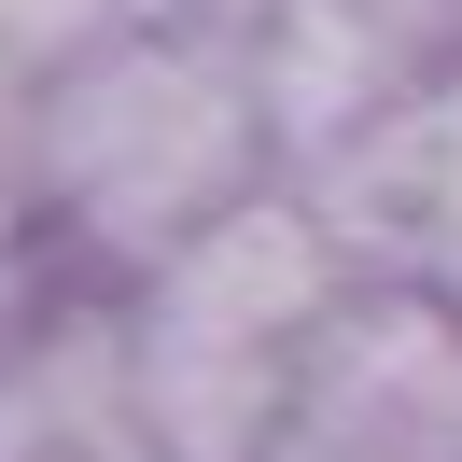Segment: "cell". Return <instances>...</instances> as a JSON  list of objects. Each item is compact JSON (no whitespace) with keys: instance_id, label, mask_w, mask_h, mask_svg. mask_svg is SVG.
<instances>
[{"instance_id":"cell-1","label":"cell","mask_w":462,"mask_h":462,"mask_svg":"<svg viewBox=\"0 0 462 462\" xmlns=\"http://www.w3.org/2000/svg\"><path fill=\"white\" fill-rule=\"evenodd\" d=\"M0 169H14V197H29L42 253H57L70 281L126 294L225 197H253L281 154H266V113H253V85H238L225 42L126 29L113 14L98 42H70L29 85V113L0 126Z\"/></svg>"},{"instance_id":"cell-3","label":"cell","mask_w":462,"mask_h":462,"mask_svg":"<svg viewBox=\"0 0 462 462\" xmlns=\"http://www.w3.org/2000/svg\"><path fill=\"white\" fill-rule=\"evenodd\" d=\"M126 294L169 309V322H210V337H253V350H309L322 309L350 294V253L322 238V210L266 169L253 197H225L169 266H154V281H126Z\"/></svg>"},{"instance_id":"cell-2","label":"cell","mask_w":462,"mask_h":462,"mask_svg":"<svg viewBox=\"0 0 462 462\" xmlns=\"http://www.w3.org/2000/svg\"><path fill=\"white\" fill-rule=\"evenodd\" d=\"M281 434L337 462H462V294L434 281H350L322 337L294 350Z\"/></svg>"},{"instance_id":"cell-4","label":"cell","mask_w":462,"mask_h":462,"mask_svg":"<svg viewBox=\"0 0 462 462\" xmlns=\"http://www.w3.org/2000/svg\"><path fill=\"white\" fill-rule=\"evenodd\" d=\"M98 29H113L98 0H0V126L29 113V85L70 57V42H98Z\"/></svg>"}]
</instances>
